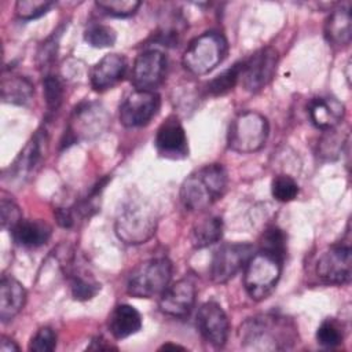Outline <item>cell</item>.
<instances>
[{
	"instance_id": "obj_1",
	"label": "cell",
	"mask_w": 352,
	"mask_h": 352,
	"mask_svg": "<svg viewBox=\"0 0 352 352\" xmlns=\"http://www.w3.org/2000/svg\"><path fill=\"white\" fill-rule=\"evenodd\" d=\"M239 338L245 349L279 351L290 348L297 341V330L285 316L260 315L241 324Z\"/></svg>"
},
{
	"instance_id": "obj_2",
	"label": "cell",
	"mask_w": 352,
	"mask_h": 352,
	"mask_svg": "<svg viewBox=\"0 0 352 352\" xmlns=\"http://www.w3.org/2000/svg\"><path fill=\"white\" fill-rule=\"evenodd\" d=\"M227 172L221 164L204 165L190 173L180 187V201L190 212H202L217 202L227 188Z\"/></svg>"
},
{
	"instance_id": "obj_3",
	"label": "cell",
	"mask_w": 352,
	"mask_h": 352,
	"mask_svg": "<svg viewBox=\"0 0 352 352\" xmlns=\"http://www.w3.org/2000/svg\"><path fill=\"white\" fill-rule=\"evenodd\" d=\"M157 217L154 209L142 199H129L120 209L116 219V234L128 245L147 242L155 232Z\"/></svg>"
},
{
	"instance_id": "obj_4",
	"label": "cell",
	"mask_w": 352,
	"mask_h": 352,
	"mask_svg": "<svg viewBox=\"0 0 352 352\" xmlns=\"http://www.w3.org/2000/svg\"><path fill=\"white\" fill-rule=\"evenodd\" d=\"M227 51L228 43L224 34L217 30H208L190 41L182 62L190 73L201 76L219 66L224 60Z\"/></svg>"
},
{
	"instance_id": "obj_5",
	"label": "cell",
	"mask_w": 352,
	"mask_h": 352,
	"mask_svg": "<svg viewBox=\"0 0 352 352\" xmlns=\"http://www.w3.org/2000/svg\"><path fill=\"white\" fill-rule=\"evenodd\" d=\"M270 133L267 118L252 110L242 111L230 124L227 143L232 151L248 154L264 147Z\"/></svg>"
},
{
	"instance_id": "obj_6",
	"label": "cell",
	"mask_w": 352,
	"mask_h": 352,
	"mask_svg": "<svg viewBox=\"0 0 352 352\" xmlns=\"http://www.w3.org/2000/svg\"><path fill=\"white\" fill-rule=\"evenodd\" d=\"M172 278V263L166 257H155L140 263L126 282V292L138 298H153L161 296L169 286Z\"/></svg>"
},
{
	"instance_id": "obj_7",
	"label": "cell",
	"mask_w": 352,
	"mask_h": 352,
	"mask_svg": "<svg viewBox=\"0 0 352 352\" xmlns=\"http://www.w3.org/2000/svg\"><path fill=\"white\" fill-rule=\"evenodd\" d=\"M282 264V260L264 250L252 254L245 265L243 286L253 300L260 301L271 294L280 278Z\"/></svg>"
},
{
	"instance_id": "obj_8",
	"label": "cell",
	"mask_w": 352,
	"mask_h": 352,
	"mask_svg": "<svg viewBox=\"0 0 352 352\" xmlns=\"http://www.w3.org/2000/svg\"><path fill=\"white\" fill-rule=\"evenodd\" d=\"M109 121L110 117L100 103L84 102L74 109L62 143L69 146L84 139L96 138L107 128Z\"/></svg>"
},
{
	"instance_id": "obj_9",
	"label": "cell",
	"mask_w": 352,
	"mask_h": 352,
	"mask_svg": "<svg viewBox=\"0 0 352 352\" xmlns=\"http://www.w3.org/2000/svg\"><path fill=\"white\" fill-rule=\"evenodd\" d=\"M253 254V246L246 242L226 243L220 246L212 257L209 275L213 283H226L232 279Z\"/></svg>"
},
{
	"instance_id": "obj_10",
	"label": "cell",
	"mask_w": 352,
	"mask_h": 352,
	"mask_svg": "<svg viewBox=\"0 0 352 352\" xmlns=\"http://www.w3.org/2000/svg\"><path fill=\"white\" fill-rule=\"evenodd\" d=\"M278 66V51L264 47L242 60L241 82L249 92H258L274 78Z\"/></svg>"
},
{
	"instance_id": "obj_11",
	"label": "cell",
	"mask_w": 352,
	"mask_h": 352,
	"mask_svg": "<svg viewBox=\"0 0 352 352\" xmlns=\"http://www.w3.org/2000/svg\"><path fill=\"white\" fill-rule=\"evenodd\" d=\"M160 95L154 91L135 89L120 106V122L126 128H138L148 124L158 113Z\"/></svg>"
},
{
	"instance_id": "obj_12",
	"label": "cell",
	"mask_w": 352,
	"mask_h": 352,
	"mask_svg": "<svg viewBox=\"0 0 352 352\" xmlns=\"http://www.w3.org/2000/svg\"><path fill=\"white\" fill-rule=\"evenodd\" d=\"M316 275L327 285H346L352 276V253L348 245H334L316 263Z\"/></svg>"
},
{
	"instance_id": "obj_13",
	"label": "cell",
	"mask_w": 352,
	"mask_h": 352,
	"mask_svg": "<svg viewBox=\"0 0 352 352\" xmlns=\"http://www.w3.org/2000/svg\"><path fill=\"white\" fill-rule=\"evenodd\" d=\"M166 56L158 50L140 52L132 66L131 82L136 89L154 91L165 78Z\"/></svg>"
},
{
	"instance_id": "obj_14",
	"label": "cell",
	"mask_w": 352,
	"mask_h": 352,
	"mask_svg": "<svg viewBox=\"0 0 352 352\" xmlns=\"http://www.w3.org/2000/svg\"><path fill=\"white\" fill-rule=\"evenodd\" d=\"M197 327L202 337L216 348H221L230 331V322L224 309L214 301L205 302L197 314Z\"/></svg>"
},
{
	"instance_id": "obj_15",
	"label": "cell",
	"mask_w": 352,
	"mask_h": 352,
	"mask_svg": "<svg viewBox=\"0 0 352 352\" xmlns=\"http://www.w3.org/2000/svg\"><path fill=\"white\" fill-rule=\"evenodd\" d=\"M197 290L194 283L184 278L169 285L160 296L158 307L162 314L173 318H186L194 308Z\"/></svg>"
},
{
	"instance_id": "obj_16",
	"label": "cell",
	"mask_w": 352,
	"mask_h": 352,
	"mask_svg": "<svg viewBox=\"0 0 352 352\" xmlns=\"http://www.w3.org/2000/svg\"><path fill=\"white\" fill-rule=\"evenodd\" d=\"M48 146V136L45 129H38L30 140L25 144L19 155L8 168L10 180H26L36 166L43 160Z\"/></svg>"
},
{
	"instance_id": "obj_17",
	"label": "cell",
	"mask_w": 352,
	"mask_h": 352,
	"mask_svg": "<svg viewBox=\"0 0 352 352\" xmlns=\"http://www.w3.org/2000/svg\"><path fill=\"white\" fill-rule=\"evenodd\" d=\"M155 148L161 157L182 160L188 155V144L184 128L176 117L166 118L157 131Z\"/></svg>"
},
{
	"instance_id": "obj_18",
	"label": "cell",
	"mask_w": 352,
	"mask_h": 352,
	"mask_svg": "<svg viewBox=\"0 0 352 352\" xmlns=\"http://www.w3.org/2000/svg\"><path fill=\"white\" fill-rule=\"evenodd\" d=\"M126 59L120 54H107L94 65L89 81L95 91H106L118 84L126 73Z\"/></svg>"
},
{
	"instance_id": "obj_19",
	"label": "cell",
	"mask_w": 352,
	"mask_h": 352,
	"mask_svg": "<svg viewBox=\"0 0 352 352\" xmlns=\"http://www.w3.org/2000/svg\"><path fill=\"white\" fill-rule=\"evenodd\" d=\"M308 114L312 124L323 131L334 129L344 118V104L333 96H319L309 102Z\"/></svg>"
},
{
	"instance_id": "obj_20",
	"label": "cell",
	"mask_w": 352,
	"mask_h": 352,
	"mask_svg": "<svg viewBox=\"0 0 352 352\" xmlns=\"http://www.w3.org/2000/svg\"><path fill=\"white\" fill-rule=\"evenodd\" d=\"M26 290L21 282L4 275L0 280V319L3 323L14 319L25 307Z\"/></svg>"
},
{
	"instance_id": "obj_21",
	"label": "cell",
	"mask_w": 352,
	"mask_h": 352,
	"mask_svg": "<svg viewBox=\"0 0 352 352\" xmlns=\"http://www.w3.org/2000/svg\"><path fill=\"white\" fill-rule=\"evenodd\" d=\"M324 36L333 45H348L352 37L351 3H342L336 7L326 19Z\"/></svg>"
},
{
	"instance_id": "obj_22",
	"label": "cell",
	"mask_w": 352,
	"mask_h": 352,
	"mask_svg": "<svg viewBox=\"0 0 352 352\" xmlns=\"http://www.w3.org/2000/svg\"><path fill=\"white\" fill-rule=\"evenodd\" d=\"M142 329V315L129 304L117 305L109 318V330L113 337L122 340Z\"/></svg>"
},
{
	"instance_id": "obj_23",
	"label": "cell",
	"mask_w": 352,
	"mask_h": 352,
	"mask_svg": "<svg viewBox=\"0 0 352 352\" xmlns=\"http://www.w3.org/2000/svg\"><path fill=\"white\" fill-rule=\"evenodd\" d=\"M14 242L23 248H38L48 242L51 227L43 220H21L12 230Z\"/></svg>"
},
{
	"instance_id": "obj_24",
	"label": "cell",
	"mask_w": 352,
	"mask_h": 352,
	"mask_svg": "<svg viewBox=\"0 0 352 352\" xmlns=\"http://www.w3.org/2000/svg\"><path fill=\"white\" fill-rule=\"evenodd\" d=\"M34 94L33 84L22 76L3 77L1 80V99L10 104H25Z\"/></svg>"
},
{
	"instance_id": "obj_25",
	"label": "cell",
	"mask_w": 352,
	"mask_h": 352,
	"mask_svg": "<svg viewBox=\"0 0 352 352\" xmlns=\"http://www.w3.org/2000/svg\"><path fill=\"white\" fill-rule=\"evenodd\" d=\"M223 236V220L219 216H208L192 227L191 242L194 248L202 249L220 241Z\"/></svg>"
},
{
	"instance_id": "obj_26",
	"label": "cell",
	"mask_w": 352,
	"mask_h": 352,
	"mask_svg": "<svg viewBox=\"0 0 352 352\" xmlns=\"http://www.w3.org/2000/svg\"><path fill=\"white\" fill-rule=\"evenodd\" d=\"M69 282H70V292L74 300L87 301L94 298L99 290L100 283L95 280V278L87 274L84 270L78 268L77 265H72L69 270Z\"/></svg>"
},
{
	"instance_id": "obj_27",
	"label": "cell",
	"mask_w": 352,
	"mask_h": 352,
	"mask_svg": "<svg viewBox=\"0 0 352 352\" xmlns=\"http://www.w3.org/2000/svg\"><path fill=\"white\" fill-rule=\"evenodd\" d=\"M241 70H242V62H236L235 65H232L230 69L224 70L221 74H219L217 77H214L209 84H208V91L213 95V96H219V95H224L228 91H231L235 84L238 82L239 77H241Z\"/></svg>"
},
{
	"instance_id": "obj_28",
	"label": "cell",
	"mask_w": 352,
	"mask_h": 352,
	"mask_svg": "<svg viewBox=\"0 0 352 352\" xmlns=\"http://www.w3.org/2000/svg\"><path fill=\"white\" fill-rule=\"evenodd\" d=\"M261 249L279 260H285L286 256V235L285 232L278 227H270L264 231L261 241H260Z\"/></svg>"
},
{
	"instance_id": "obj_29",
	"label": "cell",
	"mask_w": 352,
	"mask_h": 352,
	"mask_svg": "<svg viewBox=\"0 0 352 352\" xmlns=\"http://www.w3.org/2000/svg\"><path fill=\"white\" fill-rule=\"evenodd\" d=\"M84 40L95 48H106L111 47L116 43L117 34L114 29L107 25L94 23L85 29Z\"/></svg>"
},
{
	"instance_id": "obj_30",
	"label": "cell",
	"mask_w": 352,
	"mask_h": 352,
	"mask_svg": "<svg viewBox=\"0 0 352 352\" xmlns=\"http://www.w3.org/2000/svg\"><path fill=\"white\" fill-rule=\"evenodd\" d=\"M341 324L334 319H324L316 330V341L324 348H334L342 342Z\"/></svg>"
},
{
	"instance_id": "obj_31",
	"label": "cell",
	"mask_w": 352,
	"mask_h": 352,
	"mask_svg": "<svg viewBox=\"0 0 352 352\" xmlns=\"http://www.w3.org/2000/svg\"><path fill=\"white\" fill-rule=\"evenodd\" d=\"M54 4V1L48 0H18L15 4V14L22 21H32L48 12Z\"/></svg>"
},
{
	"instance_id": "obj_32",
	"label": "cell",
	"mask_w": 352,
	"mask_h": 352,
	"mask_svg": "<svg viewBox=\"0 0 352 352\" xmlns=\"http://www.w3.org/2000/svg\"><path fill=\"white\" fill-rule=\"evenodd\" d=\"M95 6L102 10L104 14L118 18L131 16L136 12L140 6V1L136 0H99Z\"/></svg>"
},
{
	"instance_id": "obj_33",
	"label": "cell",
	"mask_w": 352,
	"mask_h": 352,
	"mask_svg": "<svg viewBox=\"0 0 352 352\" xmlns=\"http://www.w3.org/2000/svg\"><path fill=\"white\" fill-rule=\"evenodd\" d=\"M272 197L279 202H290L298 194V184L287 175H279L272 180L271 184Z\"/></svg>"
},
{
	"instance_id": "obj_34",
	"label": "cell",
	"mask_w": 352,
	"mask_h": 352,
	"mask_svg": "<svg viewBox=\"0 0 352 352\" xmlns=\"http://www.w3.org/2000/svg\"><path fill=\"white\" fill-rule=\"evenodd\" d=\"M44 98L48 113H55L63 100V87L56 76H45L44 81Z\"/></svg>"
},
{
	"instance_id": "obj_35",
	"label": "cell",
	"mask_w": 352,
	"mask_h": 352,
	"mask_svg": "<svg viewBox=\"0 0 352 352\" xmlns=\"http://www.w3.org/2000/svg\"><path fill=\"white\" fill-rule=\"evenodd\" d=\"M56 346V334L48 327H40L29 342V351L32 352H51Z\"/></svg>"
},
{
	"instance_id": "obj_36",
	"label": "cell",
	"mask_w": 352,
	"mask_h": 352,
	"mask_svg": "<svg viewBox=\"0 0 352 352\" xmlns=\"http://www.w3.org/2000/svg\"><path fill=\"white\" fill-rule=\"evenodd\" d=\"M62 34V28L54 32L45 41L41 43L38 51H37V62L40 67H48L51 65L58 54V43Z\"/></svg>"
},
{
	"instance_id": "obj_37",
	"label": "cell",
	"mask_w": 352,
	"mask_h": 352,
	"mask_svg": "<svg viewBox=\"0 0 352 352\" xmlns=\"http://www.w3.org/2000/svg\"><path fill=\"white\" fill-rule=\"evenodd\" d=\"M0 216H1V227L4 230H12L22 220V213L19 206L15 202L8 201L6 198H3L0 204Z\"/></svg>"
},
{
	"instance_id": "obj_38",
	"label": "cell",
	"mask_w": 352,
	"mask_h": 352,
	"mask_svg": "<svg viewBox=\"0 0 352 352\" xmlns=\"http://www.w3.org/2000/svg\"><path fill=\"white\" fill-rule=\"evenodd\" d=\"M329 135L323 136L319 143V154L326 158H336L338 157L340 151H342V143H334L337 136L333 133V129L327 131Z\"/></svg>"
},
{
	"instance_id": "obj_39",
	"label": "cell",
	"mask_w": 352,
	"mask_h": 352,
	"mask_svg": "<svg viewBox=\"0 0 352 352\" xmlns=\"http://www.w3.org/2000/svg\"><path fill=\"white\" fill-rule=\"evenodd\" d=\"M54 214L58 224L63 228H70L74 224V212L69 208H56Z\"/></svg>"
},
{
	"instance_id": "obj_40",
	"label": "cell",
	"mask_w": 352,
	"mask_h": 352,
	"mask_svg": "<svg viewBox=\"0 0 352 352\" xmlns=\"http://www.w3.org/2000/svg\"><path fill=\"white\" fill-rule=\"evenodd\" d=\"M0 351L1 352H14V351H19V346L15 344L14 340L3 336L1 342H0Z\"/></svg>"
},
{
	"instance_id": "obj_41",
	"label": "cell",
	"mask_w": 352,
	"mask_h": 352,
	"mask_svg": "<svg viewBox=\"0 0 352 352\" xmlns=\"http://www.w3.org/2000/svg\"><path fill=\"white\" fill-rule=\"evenodd\" d=\"M88 349H116V348L111 346L110 344H107L103 338L96 337L92 340V344L88 346Z\"/></svg>"
},
{
	"instance_id": "obj_42",
	"label": "cell",
	"mask_w": 352,
	"mask_h": 352,
	"mask_svg": "<svg viewBox=\"0 0 352 352\" xmlns=\"http://www.w3.org/2000/svg\"><path fill=\"white\" fill-rule=\"evenodd\" d=\"M184 349V346L182 345H177V344H164L160 349Z\"/></svg>"
}]
</instances>
